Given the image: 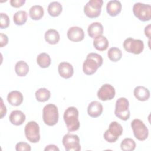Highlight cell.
Masks as SVG:
<instances>
[{"instance_id": "obj_20", "label": "cell", "mask_w": 151, "mask_h": 151, "mask_svg": "<svg viewBox=\"0 0 151 151\" xmlns=\"http://www.w3.org/2000/svg\"><path fill=\"white\" fill-rule=\"evenodd\" d=\"M134 96L139 101H144L147 100L150 97V91L146 87L139 86L134 89Z\"/></svg>"}, {"instance_id": "obj_23", "label": "cell", "mask_w": 151, "mask_h": 151, "mask_svg": "<svg viewBox=\"0 0 151 151\" xmlns=\"http://www.w3.org/2000/svg\"><path fill=\"white\" fill-rule=\"evenodd\" d=\"M29 14L32 19L39 20L44 15V9L41 5H33L29 9Z\"/></svg>"}, {"instance_id": "obj_31", "label": "cell", "mask_w": 151, "mask_h": 151, "mask_svg": "<svg viewBox=\"0 0 151 151\" xmlns=\"http://www.w3.org/2000/svg\"><path fill=\"white\" fill-rule=\"evenodd\" d=\"M1 19H0V28L1 29L6 28L9 25V17L5 13L1 12L0 14Z\"/></svg>"}, {"instance_id": "obj_10", "label": "cell", "mask_w": 151, "mask_h": 151, "mask_svg": "<svg viewBox=\"0 0 151 151\" xmlns=\"http://www.w3.org/2000/svg\"><path fill=\"white\" fill-rule=\"evenodd\" d=\"M124 49L129 53L134 54H140L144 49L143 41L139 39H134L131 37L126 38L123 42Z\"/></svg>"}, {"instance_id": "obj_11", "label": "cell", "mask_w": 151, "mask_h": 151, "mask_svg": "<svg viewBox=\"0 0 151 151\" xmlns=\"http://www.w3.org/2000/svg\"><path fill=\"white\" fill-rule=\"evenodd\" d=\"M62 142L66 151H80L81 150L80 139L77 134L71 133L65 134L63 137Z\"/></svg>"}, {"instance_id": "obj_17", "label": "cell", "mask_w": 151, "mask_h": 151, "mask_svg": "<svg viewBox=\"0 0 151 151\" xmlns=\"http://www.w3.org/2000/svg\"><path fill=\"white\" fill-rule=\"evenodd\" d=\"M88 35L92 38L102 35L103 33V27L100 22H94L90 24L87 29Z\"/></svg>"}, {"instance_id": "obj_18", "label": "cell", "mask_w": 151, "mask_h": 151, "mask_svg": "<svg viewBox=\"0 0 151 151\" xmlns=\"http://www.w3.org/2000/svg\"><path fill=\"white\" fill-rule=\"evenodd\" d=\"M7 100L11 105L18 106L23 101V96L20 91L14 90L8 93L7 96Z\"/></svg>"}, {"instance_id": "obj_24", "label": "cell", "mask_w": 151, "mask_h": 151, "mask_svg": "<svg viewBox=\"0 0 151 151\" xmlns=\"http://www.w3.org/2000/svg\"><path fill=\"white\" fill-rule=\"evenodd\" d=\"M62 5L57 1L51 2L48 6V14L54 17L58 16L62 12Z\"/></svg>"}, {"instance_id": "obj_33", "label": "cell", "mask_w": 151, "mask_h": 151, "mask_svg": "<svg viewBox=\"0 0 151 151\" xmlns=\"http://www.w3.org/2000/svg\"><path fill=\"white\" fill-rule=\"evenodd\" d=\"M8 42V38L6 35L0 33V47H3L7 45Z\"/></svg>"}, {"instance_id": "obj_6", "label": "cell", "mask_w": 151, "mask_h": 151, "mask_svg": "<svg viewBox=\"0 0 151 151\" xmlns=\"http://www.w3.org/2000/svg\"><path fill=\"white\" fill-rule=\"evenodd\" d=\"M133 12L134 16L140 21H147L151 19V6L149 4L135 3L133 7Z\"/></svg>"}, {"instance_id": "obj_14", "label": "cell", "mask_w": 151, "mask_h": 151, "mask_svg": "<svg viewBox=\"0 0 151 151\" xmlns=\"http://www.w3.org/2000/svg\"><path fill=\"white\" fill-rule=\"evenodd\" d=\"M58 70L59 74L64 78H69L74 73V68L72 65L67 62H61L59 64Z\"/></svg>"}, {"instance_id": "obj_21", "label": "cell", "mask_w": 151, "mask_h": 151, "mask_svg": "<svg viewBox=\"0 0 151 151\" xmlns=\"http://www.w3.org/2000/svg\"><path fill=\"white\" fill-rule=\"evenodd\" d=\"M44 38L47 43L54 45L58 42L60 40V34L57 30L49 29L45 32Z\"/></svg>"}, {"instance_id": "obj_35", "label": "cell", "mask_w": 151, "mask_h": 151, "mask_svg": "<svg viewBox=\"0 0 151 151\" xmlns=\"http://www.w3.org/2000/svg\"><path fill=\"white\" fill-rule=\"evenodd\" d=\"M1 119H2L6 113V106L4 105V102H3V100L2 99V97H1Z\"/></svg>"}, {"instance_id": "obj_1", "label": "cell", "mask_w": 151, "mask_h": 151, "mask_svg": "<svg viewBox=\"0 0 151 151\" xmlns=\"http://www.w3.org/2000/svg\"><path fill=\"white\" fill-rule=\"evenodd\" d=\"M102 57L94 52L89 53L83 63V72L87 75H91L95 73L103 64Z\"/></svg>"}, {"instance_id": "obj_13", "label": "cell", "mask_w": 151, "mask_h": 151, "mask_svg": "<svg viewBox=\"0 0 151 151\" xmlns=\"http://www.w3.org/2000/svg\"><path fill=\"white\" fill-rule=\"evenodd\" d=\"M68 38L73 42H79L84 38V32L83 29L77 26L70 27L67 31Z\"/></svg>"}, {"instance_id": "obj_34", "label": "cell", "mask_w": 151, "mask_h": 151, "mask_svg": "<svg viewBox=\"0 0 151 151\" xmlns=\"http://www.w3.org/2000/svg\"><path fill=\"white\" fill-rule=\"evenodd\" d=\"M25 2V0H11L10 4L12 6L15 8H19L22 6Z\"/></svg>"}, {"instance_id": "obj_15", "label": "cell", "mask_w": 151, "mask_h": 151, "mask_svg": "<svg viewBox=\"0 0 151 151\" xmlns=\"http://www.w3.org/2000/svg\"><path fill=\"white\" fill-rule=\"evenodd\" d=\"M103 105L98 101H93L88 106V114L93 118L100 116L103 112Z\"/></svg>"}, {"instance_id": "obj_28", "label": "cell", "mask_w": 151, "mask_h": 151, "mask_svg": "<svg viewBox=\"0 0 151 151\" xmlns=\"http://www.w3.org/2000/svg\"><path fill=\"white\" fill-rule=\"evenodd\" d=\"M35 97L37 101L40 102H45L50 98L51 93L45 88H40L35 92Z\"/></svg>"}, {"instance_id": "obj_26", "label": "cell", "mask_w": 151, "mask_h": 151, "mask_svg": "<svg viewBox=\"0 0 151 151\" xmlns=\"http://www.w3.org/2000/svg\"><path fill=\"white\" fill-rule=\"evenodd\" d=\"M37 63L40 67L45 68L48 67L50 65L51 60L50 55L48 54L45 52H42L38 55L37 57Z\"/></svg>"}, {"instance_id": "obj_22", "label": "cell", "mask_w": 151, "mask_h": 151, "mask_svg": "<svg viewBox=\"0 0 151 151\" xmlns=\"http://www.w3.org/2000/svg\"><path fill=\"white\" fill-rule=\"evenodd\" d=\"M93 45L94 48L99 51H105L109 47V41L105 36L100 35L94 38Z\"/></svg>"}, {"instance_id": "obj_9", "label": "cell", "mask_w": 151, "mask_h": 151, "mask_svg": "<svg viewBox=\"0 0 151 151\" xmlns=\"http://www.w3.org/2000/svg\"><path fill=\"white\" fill-rule=\"evenodd\" d=\"M103 4L102 0H90L84 6V12L87 17L94 18L99 17Z\"/></svg>"}, {"instance_id": "obj_29", "label": "cell", "mask_w": 151, "mask_h": 151, "mask_svg": "<svg viewBox=\"0 0 151 151\" xmlns=\"http://www.w3.org/2000/svg\"><path fill=\"white\" fill-rule=\"evenodd\" d=\"M107 56L111 61L117 62L121 59L122 52L119 48L111 47L107 52Z\"/></svg>"}, {"instance_id": "obj_3", "label": "cell", "mask_w": 151, "mask_h": 151, "mask_svg": "<svg viewBox=\"0 0 151 151\" xmlns=\"http://www.w3.org/2000/svg\"><path fill=\"white\" fill-rule=\"evenodd\" d=\"M59 118L57 107L52 103L45 105L42 111L44 122L48 126H54L58 122Z\"/></svg>"}, {"instance_id": "obj_5", "label": "cell", "mask_w": 151, "mask_h": 151, "mask_svg": "<svg viewBox=\"0 0 151 151\" xmlns=\"http://www.w3.org/2000/svg\"><path fill=\"white\" fill-rule=\"evenodd\" d=\"M123 133V127L118 122L114 121L110 123L109 128L103 134L104 139L109 143L116 142Z\"/></svg>"}, {"instance_id": "obj_25", "label": "cell", "mask_w": 151, "mask_h": 151, "mask_svg": "<svg viewBox=\"0 0 151 151\" xmlns=\"http://www.w3.org/2000/svg\"><path fill=\"white\" fill-rule=\"evenodd\" d=\"M15 71L16 74L20 76H25L29 71V66L27 63L24 61H18L15 65Z\"/></svg>"}, {"instance_id": "obj_27", "label": "cell", "mask_w": 151, "mask_h": 151, "mask_svg": "<svg viewBox=\"0 0 151 151\" xmlns=\"http://www.w3.org/2000/svg\"><path fill=\"white\" fill-rule=\"evenodd\" d=\"M27 17L28 14L25 11L19 10L14 14L13 16V21L15 25H22L26 22Z\"/></svg>"}, {"instance_id": "obj_30", "label": "cell", "mask_w": 151, "mask_h": 151, "mask_svg": "<svg viewBox=\"0 0 151 151\" xmlns=\"http://www.w3.org/2000/svg\"><path fill=\"white\" fill-rule=\"evenodd\" d=\"M120 148L123 151H133L136 148V143L131 138H125L120 143Z\"/></svg>"}, {"instance_id": "obj_16", "label": "cell", "mask_w": 151, "mask_h": 151, "mask_svg": "<svg viewBox=\"0 0 151 151\" xmlns=\"http://www.w3.org/2000/svg\"><path fill=\"white\" fill-rule=\"evenodd\" d=\"M121 10L122 4L119 1L112 0L107 3L106 11L109 15L115 17L121 12Z\"/></svg>"}, {"instance_id": "obj_7", "label": "cell", "mask_w": 151, "mask_h": 151, "mask_svg": "<svg viewBox=\"0 0 151 151\" xmlns=\"http://www.w3.org/2000/svg\"><path fill=\"white\" fill-rule=\"evenodd\" d=\"M131 127L134 137L140 141L146 140L149 135V130L144 123L140 119H135L131 122Z\"/></svg>"}, {"instance_id": "obj_19", "label": "cell", "mask_w": 151, "mask_h": 151, "mask_svg": "<svg viewBox=\"0 0 151 151\" xmlns=\"http://www.w3.org/2000/svg\"><path fill=\"white\" fill-rule=\"evenodd\" d=\"M25 114L18 110L12 111L9 117L10 122L15 126L21 125L25 122Z\"/></svg>"}, {"instance_id": "obj_36", "label": "cell", "mask_w": 151, "mask_h": 151, "mask_svg": "<svg viewBox=\"0 0 151 151\" xmlns=\"http://www.w3.org/2000/svg\"><path fill=\"white\" fill-rule=\"evenodd\" d=\"M44 150L47 151V150H50V151H59V149L57 147V146H55V145H49L48 146H47L45 149Z\"/></svg>"}, {"instance_id": "obj_4", "label": "cell", "mask_w": 151, "mask_h": 151, "mask_svg": "<svg viewBox=\"0 0 151 151\" xmlns=\"http://www.w3.org/2000/svg\"><path fill=\"white\" fill-rule=\"evenodd\" d=\"M129 102L125 97H120L116 100L114 114L120 119L126 121L130 117V110L129 109Z\"/></svg>"}, {"instance_id": "obj_32", "label": "cell", "mask_w": 151, "mask_h": 151, "mask_svg": "<svg viewBox=\"0 0 151 151\" xmlns=\"http://www.w3.org/2000/svg\"><path fill=\"white\" fill-rule=\"evenodd\" d=\"M15 150L17 151H30L31 147L28 143L20 142L16 144Z\"/></svg>"}, {"instance_id": "obj_2", "label": "cell", "mask_w": 151, "mask_h": 151, "mask_svg": "<svg viewBox=\"0 0 151 151\" xmlns=\"http://www.w3.org/2000/svg\"><path fill=\"white\" fill-rule=\"evenodd\" d=\"M78 111L75 107H68L64 111L63 118L68 132L78 130L80 128Z\"/></svg>"}, {"instance_id": "obj_37", "label": "cell", "mask_w": 151, "mask_h": 151, "mask_svg": "<svg viewBox=\"0 0 151 151\" xmlns=\"http://www.w3.org/2000/svg\"><path fill=\"white\" fill-rule=\"evenodd\" d=\"M145 34L149 39L150 38V24H149L145 28Z\"/></svg>"}, {"instance_id": "obj_12", "label": "cell", "mask_w": 151, "mask_h": 151, "mask_svg": "<svg viewBox=\"0 0 151 151\" xmlns=\"http://www.w3.org/2000/svg\"><path fill=\"white\" fill-rule=\"evenodd\" d=\"M116 91L113 86L109 84H104L99 88L97 91V97L102 100H110L115 96Z\"/></svg>"}, {"instance_id": "obj_8", "label": "cell", "mask_w": 151, "mask_h": 151, "mask_svg": "<svg viewBox=\"0 0 151 151\" xmlns=\"http://www.w3.org/2000/svg\"><path fill=\"white\" fill-rule=\"evenodd\" d=\"M25 135L27 139L31 143H37L40 139V127L35 121L29 122L25 126Z\"/></svg>"}]
</instances>
